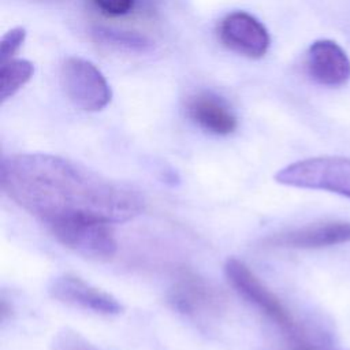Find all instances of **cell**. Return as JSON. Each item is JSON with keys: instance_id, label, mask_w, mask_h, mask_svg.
<instances>
[{"instance_id": "17", "label": "cell", "mask_w": 350, "mask_h": 350, "mask_svg": "<svg viewBox=\"0 0 350 350\" xmlns=\"http://www.w3.org/2000/svg\"><path fill=\"white\" fill-rule=\"evenodd\" d=\"M293 347H294V350H317V349H314L313 346H310L309 343H306L305 339L301 340V342H298V343H294Z\"/></svg>"}, {"instance_id": "10", "label": "cell", "mask_w": 350, "mask_h": 350, "mask_svg": "<svg viewBox=\"0 0 350 350\" xmlns=\"http://www.w3.org/2000/svg\"><path fill=\"white\" fill-rule=\"evenodd\" d=\"M186 115L202 130L215 135H228L238 127L231 105L212 92H198L187 97Z\"/></svg>"}, {"instance_id": "5", "label": "cell", "mask_w": 350, "mask_h": 350, "mask_svg": "<svg viewBox=\"0 0 350 350\" xmlns=\"http://www.w3.org/2000/svg\"><path fill=\"white\" fill-rule=\"evenodd\" d=\"M174 310L190 316H215L226 306L224 295L208 280L190 269H180L167 294Z\"/></svg>"}, {"instance_id": "6", "label": "cell", "mask_w": 350, "mask_h": 350, "mask_svg": "<svg viewBox=\"0 0 350 350\" xmlns=\"http://www.w3.org/2000/svg\"><path fill=\"white\" fill-rule=\"evenodd\" d=\"M55 239L82 257L107 261L116 253L112 224L100 221H70L48 227Z\"/></svg>"}, {"instance_id": "4", "label": "cell", "mask_w": 350, "mask_h": 350, "mask_svg": "<svg viewBox=\"0 0 350 350\" xmlns=\"http://www.w3.org/2000/svg\"><path fill=\"white\" fill-rule=\"evenodd\" d=\"M60 81L70 103L82 111H101L112 98L111 86L104 74L83 57H67L60 68Z\"/></svg>"}, {"instance_id": "8", "label": "cell", "mask_w": 350, "mask_h": 350, "mask_svg": "<svg viewBox=\"0 0 350 350\" xmlns=\"http://www.w3.org/2000/svg\"><path fill=\"white\" fill-rule=\"evenodd\" d=\"M219 37L230 51L250 59L262 57L271 42L265 26L245 11H234L226 15L219 26Z\"/></svg>"}, {"instance_id": "12", "label": "cell", "mask_w": 350, "mask_h": 350, "mask_svg": "<svg viewBox=\"0 0 350 350\" xmlns=\"http://www.w3.org/2000/svg\"><path fill=\"white\" fill-rule=\"evenodd\" d=\"M34 64L26 59H10L0 66L1 104L18 93L33 77Z\"/></svg>"}, {"instance_id": "7", "label": "cell", "mask_w": 350, "mask_h": 350, "mask_svg": "<svg viewBox=\"0 0 350 350\" xmlns=\"http://www.w3.org/2000/svg\"><path fill=\"white\" fill-rule=\"evenodd\" d=\"M48 293L62 304L96 314L116 316L123 312V305L118 298L72 273L53 278L48 286Z\"/></svg>"}, {"instance_id": "13", "label": "cell", "mask_w": 350, "mask_h": 350, "mask_svg": "<svg viewBox=\"0 0 350 350\" xmlns=\"http://www.w3.org/2000/svg\"><path fill=\"white\" fill-rule=\"evenodd\" d=\"M92 36L98 44L122 51L141 52L150 46V41L145 36L134 31H123L111 27L97 26L92 30Z\"/></svg>"}, {"instance_id": "15", "label": "cell", "mask_w": 350, "mask_h": 350, "mask_svg": "<svg viewBox=\"0 0 350 350\" xmlns=\"http://www.w3.org/2000/svg\"><path fill=\"white\" fill-rule=\"evenodd\" d=\"M26 40V29L22 26H16L8 30L0 41V59L1 62H7L14 59V55L19 51Z\"/></svg>"}, {"instance_id": "2", "label": "cell", "mask_w": 350, "mask_h": 350, "mask_svg": "<svg viewBox=\"0 0 350 350\" xmlns=\"http://www.w3.org/2000/svg\"><path fill=\"white\" fill-rule=\"evenodd\" d=\"M275 180L284 186L323 190L350 198V159L321 156L299 160L282 168Z\"/></svg>"}, {"instance_id": "3", "label": "cell", "mask_w": 350, "mask_h": 350, "mask_svg": "<svg viewBox=\"0 0 350 350\" xmlns=\"http://www.w3.org/2000/svg\"><path fill=\"white\" fill-rule=\"evenodd\" d=\"M224 273L235 291L280 327L293 343L304 339L293 316L282 301L243 261L230 257L224 264Z\"/></svg>"}, {"instance_id": "11", "label": "cell", "mask_w": 350, "mask_h": 350, "mask_svg": "<svg viewBox=\"0 0 350 350\" xmlns=\"http://www.w3.org/2000/svg\"><path fill=\"white\" fill-rule=\"evenodd\" d=\"M350 242L349 221H325L275 234L265 243L276 247L319 249Z\"/></svg>"}, {"instance_id": "1", "label": "cell", "mask_w": 350, "mask_h": 350, "mask_svg": "<svg viewBox=\"0 0 350 350\" xmlns=\"http://www.w3.org/2000/svg\"><path fill=\"white\" fill-rule=\"evenodd\" d=\"M1 190L46 227L70 221H129L145 209L133 186L48 153L5 156Z\"/></svg>"}, {"instance_id": "9", "label": "cell", "mask_w": 350, "mask_h": 350, "mask_svg": "<svg viewBox=\"0 0 350 350\" xmlns=\"http://www.w3.org/2000/svg\"><path fill=\"white\" fill-rule=\"evenodd\" d=\"M306 71L319 85L338 88L350 79V57L332 40H316L306 52Z\"/></svg>"}, {"instance_id": "14", "label": "cell", "mask_w": 350, "mask_h": 350, "mask_svg": "<svg viewBox=\"0 0 350 350\" xmlns=\"http://www.w3.org/2000/svg\"><path fill=\"white\" fill-rule=\"evenodd\" d=\"M52 350H100L81 334L64 328L59 331L52 342Z\"/></svg>"}, {"instance_id": "16", "label": "cell", "mask_w": 350, "mask_h": 350, "mask_svg": "<svg viewBox=\"0 0 350 350\" xmlns=\"http://www.w3.org/2000/svg\"><path fill=\"white\" fill-rule=\"evenodd\" d=\"M103 14L108 16H122L129 14L135 0H90Z\"/></svg>"}]
</instances>
